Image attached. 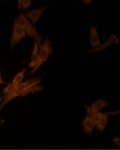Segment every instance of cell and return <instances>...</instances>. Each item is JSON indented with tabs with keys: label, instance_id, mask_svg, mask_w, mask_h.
Wrapping results in <instances>:
<instances>
[{
	"label": "cell",
	"instance_id": "6da1fadb",
	"mask_svg": "<svg viewBox=\"0 0 120 150\" xmlns=\"http://www.w3.org/2000/svg\"><path fill=\"white\" fill-rule=\"evenodd\" d=\"M17 20L18 23L25 30L27 35L33 38L35 42L38 45V47L41 48L43 43V39L35 26L23 14L20 15Z\"/></svg>",
	"mask_w": 120,
	"mask_h": 150
},
{
	"label": "cell",
	"instance_id": "7a4b0ae2",
	"mask_svg": "<svg viewBox=\"0 0 120 150\" xmlns=\"http://www.w3.org/2000/svg\"><path fill=\"white\" fill-rule=\"evenodd\" d=\"M53 51V47L51 43L48 38H46L43 42L42 46L38 51L36 63L31 71V74H34L39 69L41 66L47 60Z\"/></svg>",
	"mask_w": 120,
	"mask_h": 150
},
{
	"label": "cell",
	"instance_id": "3957f363",
	"mask_svg": "<svg viewBox=\"0 0 120 150\" xmlns=\"http://www.w3.org/2000/svg\"><path fill=\"white\" fill-rule=\"evenodd\" d=\"M27 36L22 26L16 20L13 25V29L10 39V46L13 49L23 38Z\"/></svg>",
	"mask_w": 120,
	"mask_h": 150
},
{
	"label": "cell",
	"instance_id": "277c9868",
	"mask_svg": "<svg viewBox=\"0 0 120 150\" xmlns=\"http://www.w3.org/2000/svg\"><path fill=\"white\" fill-rule=\"evenodd\" d=\"M50 3H49L44 5L43 7L31 10L26 12L24 16L28 19L30 20V21L33 23V25L35 26L36 22L43 16L46 10L50 7Z\"/></svg>",
	"mask_w": 120,
	"mask_h": 150
},
{
	"label": "cell",
	"instance_id": "5b68a950",
	"mask_svg": "<svg viewBox=\"0 0 120 150\" xmlns=\"http://www.w3.org/2000/svg\"><path fill=\"white\" fill-rule=\"evenodd\" d=\"M90 43L92 45V49L97 48L102 45L97 28L94 26H90Z\"/></svg>",
	"mask_w": 120,
	"mask_h": 150
},
{
	"label": "cell",
	"instance_id": "8992f818",
	"mask_svg": "<svg viewBox=\"0 0 120 150\" xmlns=\"http://www.w3.org/2000/svg\"><path fill=\"white\" fill-rule=\"evenodd\" d=\"M82 125L84 132L88 134L91 135L95 126L92 119L86 117L83 120Z\"/></svg>",
	"mask_w": 120,
	"mask_h": 150
},
{
	"label": "cell",
	"instance_id": "52a82bcc",
	"mask_svg": "<svg viewBox=\"0 0 120 150\" xmlns=\"http://www.w3.org/2000/svg\"><path fill=\"white\" fill-rule=\"evenodd\" d=\"M114 42H119V39H118L117 36H116L114 34H113L111 35V36H110V37L107 39L105 43L101 45H100L99 47H97V48L91 49V50H90V51L88 53L94 52H97L99 51L103 50H104L106 48H107V46H108L109 45Z\"/></svg>",
	"mask_w": 120,
	"mask_h": 150
},
{
	"label": "cell",
	"instance_id": "ba28073f",
	"mask_svg": "<svg viewBox=\"0 0 120 150\" xmlns=\"http://www.w3.org/2000/svg\"><path fill=\"white\" fill-rule=\"evenodd\" d=\"M38 47H38V45L36 42H35L33 52H32V56H31V62L28 65L29 68H33L36 63L38 55Z\"/></svg>",
	"mask_w": 120,
	"mask_h": 150
},
{
	"label": "cell",
	"instance_id": "9c48e42d",
	"mask_svg": "<svg viewBox=\"0 0 120 150\" xmlns=\"http://www.w3.org/2000/svg\"><path fill=\"white\" fill-rule=\"evenodd\" d=\"M109 104V103L105 100L100 99L96 101L94 103L91 105V107L93 109L98 111V110H101L103 108L106 107Z\"/></svg>",
	"mask_w": 120,
	"mask_h": 150
},
{
	"label": "cell",
	"instance_id": "30bf717a",
	"mask_svg": "<svg viewBox=\"0 0 120 150\" xmlns=\"http://www.w3.org/2000/svg\"><path fill=\"white\" fill-rule=\"evenodd\" d=\"M109 116L106 114H104L99 124L97 126V129L101 132H103L105 129L106 127L108 122V118Z\"/></svg>",
	"mask_w": 120,
	"mask_h": 150
},
{
	"label": "cell",
	"instance_id": "8fae6325",
	"mask_svg": "<svg viewBox=\"0 0 120 150\" xmlns=\"http://www.w3.org/2000/svg\"><path fill=\"white\" fill-rule=\"evenodd\" d=\"M26 71V69H24L22 71L18 73L15 76L13 79L12 84L14 85L17 86L19 84L21 83V82L23 80L24 78V74Z\"/></svg>",
	"mask_w": 120,
	"mask_h": 150
},
{
	"label": "cell",
	"instance_id": "7c38bea8",
	"mask_svg": "<svg viewBox=\"0 0 120 150\" xmlns=\"http://www.w3.org/2000/svg\"><path fill=\"white\" fill-rule=\"evenodd\" d=\"M32 4L31 1H19L18 5V9L21 10L22 9H27Z\"/></svg>",
	"mask_w": 120,
	"mask_h": 150
},
{
	"label": "cell",
	"instance_id": "4fadbf2b",
	"mask_svg": "<svg viewBox=\"0 0 120 150\" xmlns=\"http://www.w3.org/2000/svg\"><path fill=\"white\" fill-rule=\"evenodd\" d=\"M84 107L87 111V116H86L87 117L92 118L96 112H98L93 109L90 106H88L87 104H84Z\"/></svg>",
	"mask_w": 120,
	"mask_h": 150
},
{
	"label": "cell",
	"instance_id": "5bb4252c",
	"mask_svg": "<svg viewBox=\"0 0 120 150\" xmlns=\"http://www.w3.org/2000/svg\"><path fill=\"white\" fill-rule=\"evenodd\" d=\"M17 86L14 85L12 84H9V85L4 88L3 91V93L5 94H8L11 93L17 90Z\"/></svg>",
	"mask_w": 120,
	"mask_h": 150
},
{
	"label": "cell",
	"instance_id": "9a60e30c",
	"mask_svg": "<svg viewBox=\"0 0 120 150\" xmlns=\"http://www.w3.org/2000/svg\"><path fill=\"white\" fill-rule=\"evenodd\" d=\"M103 115H104V114L103 113L99 112H97L94 115L92 119L95 126H97L99 124L102 118Z\"/></svg>",
	"mask_w": 120,
	"mask_h": 150
},
{
	"label": "cell",
	"instance_id": "2e32d148",
	"mask_svg": "<svg viewBox=\"0 0 120 150\" xmlns=\"http://www.w3.org/2000/svg\"><path fill=\"white\" fill-rule=\"evenodd\" d=\"M112 142H114L116 145L120 146V138L119 137H114L112 139Z\"/></svg>",
	"mask_w": 120,
	"mask_h": 150
},
{
	"label": "cell",
	"instance_id": "e0dca14e",
	"mask_svg": "<svg viewBox=\"0 0 120 150\" xmlns=\"http://www.w3.org/2000/svg\"><path fill=\"white\" fill-rule=\"evenodd\" d=\"M91 1H90V0H85V1H82V2L85 5H87L89 4L91 2Z\"/></svg>",
	"mask_w": 120,
	"mask_h": 150
},
{
	"label": "cell",
	"instance_id": "ac0fdd59",
	"mask_svg": "<svg viewBox=\"0 0 120 150\" xmlns=\"http://www.w3.org/2000/svg\"><path fill=\"white\" fill-rule=\"evenodd\" d=\"M3 83H5L3 81V80L2 79L1 75V70H0V85Z\"/></svg>",
	"mask_w": 120,
	"mask_h": 150
}]
</instances>
